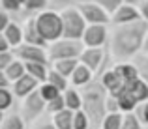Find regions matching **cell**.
Returning a JSON list of instances; mask_svg holds the SVG:
<instances>
[{
  "mask_svg": "<svg viewBox=\"0 0 148 129\" xmlns=\"http://www.w3.org/2000/svg\"><path fill=\"white\" fill-rule=\"evenodd\" d=\"M148 32V23L143 19L126 23V25H112V30H109L107 41L111 54L116 60H130L133 54L141 51L145 34Z\"/></svg>",
  "mask_w": 148,
  "mask_h": 129,
  "instance_id": "6da1fadb",
  "label": "cell"
},
{
  "mask_svg": "<svg viewBox=\"0 0 148 129\" xmlns=\"http://www.w3.org/2000/svg\"><path fill=\"white\" fill-rule=\"evenodd\" d=\"M79 96H81V111L86 114L90 126L98 127L101 120H103V116L107 114V111H105L107 90L103 88V84L99 81H90L88 84L83 86Z\"/></svg>",
  "mask_w": 148,
  "mask_h": 129,
  "instance_id": "7a4b0ae2",
  "label": "cell"
},
{
  "mask_svg": "<svg viewBox=\"0 0 148 129\" xmlns=\"http://www.w3.org/2000/svg\"><path fill=\"white\" fill-rule=\"evenodd\" d=\"M34 26H36L38 34L41 36V40L45 43L56 41L62 38V23H60V15L54 10H43L40 13L34 15Z\"/></svg>",
  "mask_w": 148,
  "mask_h": 129,
  "instance_id": "3957f363",
  "label": "cell"
},
{
  "mask_svg": "<svg viewBox=\"0 0 148 129\" xmlns=\"http://www.w3.org/2000/svg\"><path fill=\"white\" fill-rule=\"evenodd\" d=\"M58 15H60V23H62V38L81 40L86 23H84L83 15L79 13L77 6H64L58 11Z\"/></svg>",
  "mask_w": 148,
  "mask_h": 129,
  "instance_id": "277c9868",
  "label": "cell"
},
{
  "mask_svg": "<svg viewBox=\"0 0 148 129\" xmlns=\"http://www.w3.org/2000/svg\"><path fill=\"white\" fill-rule=\"evenodd\" d=\"M84 45L81 43V40H66L60 38L56 41H51L45 47V53H47V60H62V58H79V54L83 53Z\"/></svg>",
  "mask_w": 148,
  "mask_h": 129,
  "instance_id": "5b68a950",
  "label": "cell"
},
{
  "mask_svg": "<svg viewBox=\"0 0 148 129\" xmlns=\"http://www.w3.org/2000/svg\"><path fill=\"white\" fill-rule=\"evenodd\" d=\"M43 112H45V101H43V97L40 96L38 88L32 90L28 96L23 97V107H21V114H23L21 118L23 120L34 122V120H38Z\"/></svg>",
  "mask_w": 148,
  "mask_h": 129,
  "instance_id": "8992f818",
  "label": "cell"
},
{
  "mask_svg": "<svg viewBox=\"0 0 148 129\" xmlns=\"http://www.w3.org/2000/svg\"><path fill=\"white\" fill-rule=\"evenodd\" d=\"M10 53L13 54V58L21 62H40V64H49L47 53L43 47L38 45H28V43H19L17 47L10 49Z\"/></svg>",
  "mask_w": 148,
  "mask_h": 129,
  "instance_id": "52a82bcc",
  "label": "cell"
},
{
  "mask_svg": "<svg viewBox=\"0 0 148 129\" xmlns=\"http://www.w3.org/2000/svg\"><path fill=\"white\" fill-rule=\"evenodd\" d=\"M79 13L83 15L86 25H109V13L103 10L101 6H98L96 2H81L75 4Z\"/></svg>",
  "mask_w": 148,
  "mask_h": 129,
  "instance_id": "ba28073f",
  "label": "cell"
},
{
  "mask_svg": "<svg viewBox=\"0 0 148 129\" xmlns=\"http://www.w3.org/2000/svg\"><path fill=\"white\" fill-rule=\"evenodd\" d=\"M109 25H86L81 36V43L84 47H103L107 43Z\"/></svg>",
  "mask_w": 148,
  "mask_h": 129,
  "instance_id": "9c48e42d",
  "label": "cell"
},
{
  "mask_svg": "<svg viewBox=\"0 0 148 129\" xmlns=\"http://www.w3.org/2000/svg\"><path fill=\"white\" fill-rule=\"evenodd\" d=\"M79 62L86 66L92 73L99 71L101 66L105 64V51L103 47H84L83 53L79 54Z\"/></svg>",
  "mask_w": 148,
  "mask_h": 129,
  "instance_id": "30bf717a",
  "label": "cell"
},
{
  "mask_svg": "<svg viewBox=\"0 0 148 129\" xmlns=\"http://www.w3.org/2000/svg\"><path fill=\"white\" fill-rule=\"evenodd\" d=\"M137 19H141L137 6L122 2V4H120V6L111 13V17H109V25H126V23L137 21Z\"/></svg>",
  "mask_w": 148,
  "mask_h": 129,
  "instance_id": "8fae6325",
  "label": "cell"
},
{
  "mask_svg": "<svg viewBox=\"0 0 148 129\" xmlns=\"http://www.w3.org/2000/svg\"><path fill=\"white\" fill-rule=\"evenodd\" d=\"M101 84H103V88L107 90L111 96H118L120 92H122L124 88H126V83H124L122 79H120L118 73H114V69H109V71H105L103 75H101Z\"/></svg>",
  "mask_w": 148,
  "mask_h": 129,
  "instance_id": "7c38bea8",
  "label": "cell"
},
{
  "mask_svg": "<svg viewBox=\"0 0 148 129\" xmlns=\"http://www.w3.org/2000/svg\"><path fill=\"white\" fill-rule=\"evenodd\" d=\"M124 92H126L137 105L148 99V84L141 79H133V81H130V83H126Z\"/></svg>",
  "mask_w": 148,
  "mask_h": 129,
  "instance_id": "4fadbf2b",
  "label": "cell"
},
{
  "mask_svg": "<svg viewBox=\"0 0 148 129\" xmlns=\"http://www.w3.org/2000/svg\"><path fill=\"white\" fill-rule=\"evenodd\" d=\"M38 84H40V83H38L34 77H30L28 73H25V75L19 77L17 81H13V92H11V94H13L15 97H21V99H23V97L28 96L32 90H36Z\"/></svg>",
  "mask_w": 148,
  "mask_h": 129,
  "instance_id": "5bb4252c",
  "label": "cell"
},
{
  "mask_svg": "<svg viewBox=\"0 0 148 129\" xmlns=\"http://www.w3.org/2000/svg\"><path fill=\"white\" fill-rule=\"evenodd\" d=\"M23 43H28V45H38V47H47V43L41 40V36L38 34L36 26H34V17H28L23 25Z\"/></svg>",
  "mask_w": 148,
  "mask_h": 129,
  "instance_id": "9a60e30c",
  "label": "cell"
},
{
  "mask_svg": "<svg viewBox=\"0 0 148 129\" xmlns=\"http://www.w3.org/2000/svg\"><path fill=\"white\" fill-rule=\"evenodd\" d=\"M92 75L94 73L90 71V69L86 68V66H83L79 62V64L75 66V69L71 71V75L68 77V79H71V84H73V88H81V86H84V84H88L92 81Z\"/></svg>",
  "mask_w": 148,
  "mask_h": 129,
  "instance_id": "2e32d148",
  "label": "cell"
},
{
  "mask_svg": "<svg viewBox=\"0 0 148 129\" xmlns=\"http://www.w3.org/2000/svg\"><path fill=\"white\" fill-rule=\"evenodd\" d=\"M2 34H4V38H6V41L10 43V49H13L19 43H23V26L19 25V23L10 21L6 25V28L2 30Z\"/></svg>",
  "mask_w": 148,
  "mask_h": 129,
  "instance_id": "e0dca14e",
  "label": "cell"
},
{
  "mask_svg": "<svg viewBox=\"0 0 148 129\" xmlns=\"http://www.w3.org/2000/svg\"><path fill=\"white\" fill-rule=\"evenodd\" d=\"M130 60H131V64H133L135 71H137V79L145 81V83L148 84V54L139 51V53L133 54Z\"/></svg>",
  "mask_w": 148,
  "mask_h": 129,
  "instance_id": "ac0fdd59",
  "label": "cell"
},
{
  "mask_svg": "<svg viewBox=\"0 0 148 129\" xmlns=\"http://www.w3.org/2000/svg\"><path fill=\"white\" fill-rule=\"evenodd\" d=\"M23 66H25V73H28L30 77H34L38 83H45L47 71H49L47 64H40V62H23Z\"/></svg>",
  "mask_w": 148,
  "mask_h": 129,
  "instance_id": "d6986e66",
  "label": "cell"
},
{
  "mask_svg": "<svg viewBox=\"0 0 148 129\" xmlns=\"http://www.w3.org/2000/svg\"><path fill=\"white\" fill-rule=\"evenodd\" d=\"M51 64H53L51 68H53L54 71L68 79V77L71 75V71L75 69V66L79 64V58H62V60H53Z\"/></svg>",
  "mask_w": 148,
  "mask_h": 129,
  "instance_id": "ffe728a7",
  "label": "cell"
},
{
  "mask_svg": "<svg viewBox=\"0 0 148 129\" xmlns=\"http://www.w3.org/2000/svg\"><path fill=\"white\" fill-rule=\"evenodd\" d=\"M53 126L56 129H73V111H68V109H62V111L54 112L53 114Z\"/></svg>",
  "mask_w": 148,
  "mask_h": 129,
  "instance_id": "44dd1931",
  "label": "cell"
},
{
  "mask_svg": "<svg viewBox=\"0 0 148 129\" xmlns=\"http://www.w3.org/2000/svg\"><path fill=\"white\" fill-rule=\"evenodd\" d=\"M62 97H64V107L68 111H79L81 109V96L75 88H66L62 92Z\"/></svg>",
  "mask_w": 148,
  "mask_h": 129,
  "instance_id": "7402d4cb",
  "label": "cell"
},
{
  "mask_svg": "<svg viewBox=\"0 0 148 129\" xmlns=\"http://www.w3.org/2000/svg\"><path fill=\"white\" fill-rule=\"evenodd\" d=\"M114 73H118L124 83H130V81L137 79V71H135L131 62H118V64L114 66Z\"/></svg>",
  "mask_w": 148,
  "mask_h": 129,
  "instance_id": "603a6c76",
  "label": "cell"
},
{
  "mask_svg": "<svg viewBox=\"0 0 148 129\" xmlns=\"http://www.w3.org/2000/svg\"><path fill=\"white\" fill-rule=\"evenodd\" d=\"M4 75L8 77V81L10 83H13V81H17L19 77H23L25 75V66H23V62L21 60H11L10 64L6 66V69H4Z\"/></svg>",
  "mask_w": 148,
  "mask_h": 129,
  "instance_id": "cb8c5ba5",
  "label": "cell"
},
{
  "mask_svg": "<svg viewBox=\"0 0 148 129\" xmlns=\"http://www.w3.org/2000/svg\"><path fill=\"white\" fill-rule=\"evenodd\" d=\"M45 83L53 84L54 88L58 90V92H64V90L68 88V79H66V77H62L60 73H56L53 68H49V71H47V79H45Z\"/></svg>",
  "mask_w": 148,
  "mask_h": 129,
  "instance_id": "d4e9b609",
  "label": "cell"
},
{
  "mask_svg": "<svg viewBox=\"0 0 148 129\" xmlns=\"http://www.w3.org/2000/svg\"><path fill=\"white\" fill-rule=\"evenodd\" d=\"M122 124V112H107L101 120V129H120Z\"/></svg>",
  "mask_w": 148,
  "mask_h": 129,
  "instance_id": "484cf974",
  "label": "cell"
},
{
  "mask_svg": "<svg viewBox=\"0 0 148 129\" xmlns=\"http://www.w3.org/2000/svg\"><path fill=\"white\" fill-rule=\"evenodd\" d=\"M0 129H25V120L21 118V114H4Z\"/></svg>",
  "mask_w": 148,
  "mask_h": 129,
  "instance_id": "4316f807",
  "label": "cell"
},
{
  "mask_svg": "<svg viewBox=\"0 0 148 129\" xmlns=\"http://www.w3.org/2000/svg\"><path fill=\"white\" fill-rule=\"evenodd\" d=\"M116 99H118V111L120 112H133L135 107H137V103H135V101L131 99V97L127 96L124 90L118 94V96H116Z\"/></svg>",
  "mask_w": 148,
  "mask_h": 129,
  "instance_id": "83f0119b",
  "label": "cell"
},
{
  "mask_svg": "<svg viewBox=\"0 0 148 129\" xmlns=\"http://www.w3.org/2000/svg\"><path fill=\"white\" fill-rule=\"evenodd\" d=\"M120 129H143L139 118L135 116V112H122V124Z\"/></svg>",
  "mask_w": 148,
  "mask_h": 129,
  "instance_id": "f1b7e54d",
  "label": "cell"
},
{
  "mask_svg": "<svg viewBox=\"0 0 148 129\" xmlns=\"http://www.w3.org/2000/svg\"><path fill=\"white\" fill-rule=\"evenodd\" d=\"M49 0H25L23 2V10L30 11V13H40V11L47 10Z\"/></svg>",
  "mask_w": 148,
  "mask_h": 129,
  "instance_id": "f546056e",
  "label": "cell"
},
{
  "mask_svg": "<svg viewBox=\"0 0 148 129\" xmlns=\"http://www.w3.org/2000/svg\"><path fill=\"white\" fill-rule=\"evenodd\" d=\"M38 92H40V96H41V97H43L45 103H47V101H51V99H54L58 94H62V92H58V90L54 88L53 84H49V83H41Z\"/></svg>",
  "mask_w": 148,
  "mask_h": 129,
  "instance_id": "4dcf8cb0",
  "label": "cell"
},
{
  "mask_svg": "<svg viewBox=\"0 0 148 129\" xmlns=\"http://www.w3.org/2000/svg\"><path fill=\"white\" fill-rule=\"evenodd\" d=\"M73 129H88L90 127V122H88L86 114H84L83 111H73Z\"/></svg>",
  "mask_w": 148,
  "mask_h": 129,
  "instance_id": "1f68e13d",
  "label": "cell"
},
{
  "mask_svg": "<svg viewBox=\"0 0 148 129\" xmlns=\"http://www.w3.org/2000/svg\"><path fill=\"white\" fill-rule=\"evenodd\" d=\"M23 2L25 0H0V8L6 13H19L23 10Z\"/></svg>",
  "mask_w": 148,
  "mask_h": 129,
  "instance_id": "d6a6232c",
  "label": "cell"
},
{
  "mask_svg": "<svg viewBox=\"0 0 148 129\" xmlns=\"http://www.w3.org/2000/svg\"><path fill=\"white\" fill-rule=\"evenodd\" d=\"M13 105V94L8 88H0V111L6 112L8 109H11Z\"/></svg>",
  "mask_w": 148,
  "mask_h": 129,
  "instance_id": "836d02e7",
  "label": "cell"
},
{
  "mask_svg": "<svg viewBox=\"0 0 148 129\" xmlns=\"http://www.w3.org/2000/svg\"><path fill=\"white\" fill-rule=\"evenodd\" d=\"M62 109H66V107H64V97H62V94H58L54 99H51V101H47V103H45V111L51 112V114L62 111Z\"/></svg>",
  "mask_w": 148,
  "mask_h": 129,
  "instance_id": "e575fe53",
  "label": "cell"
},
{
  "mask_svg": "<svg viewBox=\"0 0 148 129\" xmlns=\"http://www.w3.org/2000/svg\"><path fill=\"white\" fill-rule=\"evenodd\" d=\"M92 2H96L98 6H101V8H103V10L109 13V17H111V13L124 2V0H92Z\"/></svg>",
  "mask_w": 148,
  "mask_h": 129,
  "instance_id": "d590c367",
  "label": "cell"
},
{
  "mask_svg": "<svg viewBox=\"0 0 148 129\" xmlns=\"http://www.w3.org/2000/svg\"><path fill=\"white\" fill-rule=\"evenodd\" d=\"M135 111H137V112H135V116L139 118V122H143V124H146V126H148V99L143 101V105L139 109L135 107Z\"/></svg>",
  "mask_w": 148,
  "mask_h": 129,
  "instance_id": "8d00e7d4",
  "label": "cell"
},
{
  "mask_svg": "<svg viewBox=\"0 0 148 129\" xmlns=\"http://www.w3.org/2000/svg\"><path fill=\"white\" fill-rule=\"evenodd\" d=\"M105 111L107 112H120L118 111V99L114 96H111V94H107V97H105Z\"/></svg>",
  "mask_w": 148,
  "mask_h": 129,
  "instance_id": "74e56055",
  "label": "cell"
},
{
  "mask_svg": "<svg viewBox=\"0 0 148 129\" xmlns=\"http://www.w3.org/2000/svg\"><path fill=\"white\" fill-rule=\"evenodd\" d=\"M137 10H139V15H141V19L148 23V0H141V2L137 4Z\"/></svg>",
  "mask_w": 148,
  "mask_h": 129,
  "instance_id": "f35d334b",
  "label": "cell"
},
{
  "mask_svg": "<svg viewBox=\"0 0 148 129\" xmlns=\"http://www.w3.org/2000/svg\"><path fill=\"white\" fill-rule=\"evenodd\" d=\"M13 60V54L10 53V51H6V53H0V69H6V66L10 64V62Z\"/></svg>",
  "mask_w": 148,
  "mask_h": 129,
  "instance_id": "ab89813d",
  "label": "cell"
},
{
  "mask_svg": "<svg viewBox=\"0 0 148 129\" xmlns=\"http://www.w3.org/2000/svg\"><path fill=\"white\" fill-rule=\"evenodd\" d=\"M30 129H56V127L53 126V122H41V120L38 118V122H34Z\"/></svg>",
  "mask_w": 148,
  "mask_h": 129,
  "instance_id": "60d3db41",
  "label": "cell"
},
{
  "mask_svg": "<svg viewBox=\"0 0 148 129\" xmlns=\"http://www.w3.org/2000/svg\"><path fill=\"white\" fill-rule=\"evenodd\" d=\"M8 23H10V13H6L4 10H0V32L6 28Z\"/></svg>",
  "mask_w": 148,
  "mask_h": 129,
  "instance_id": "b9f144b4",
  "label": "cell"
},
{
  "mask_svg": "<svg viewBox=\"0 0 148 129\" xmlns=\"http://www.w3.org/2000/svg\"><path fill=\"white\" fill-rule=\"evenodd\" d=\"M6 51H10V43L6 41V38H4V34L0 32V53H6Z\"/></svg>",
  "mask_w": 148,
  "mask_h": 129,
  "instance_id": "7bdbcfd3",
  "label": "cell"
},
{
  "mask_svg": "<svg viewBox=\"0 0 148 129\" xmlns=\"http://www.w3.org/2000/svg\"><path fill=\"white\" fill-rule=\"evenodd\" d=\"M10 81H8V77L4 75V71L0 69V88H10Z\"/></svg>",
  "mask_w": 148,
  "mask_h": 129,
  "instance_id": "ee69618b",
  "label": "cell"
},
{
  "mask_svg": "<svg viewBox=\"0 0 148 129\" xmlns=\"http://www.w3.org/2000/svg\"><path fill=\"white\" fill-rule=\"evenodd\" d=\"M141 53L148 54V32L145 34V40H143V45H141Z\"/></svg>",
  "mask_w": 148,
  "mask_h": 129,
  "instance_id": "f6af8a7d",
  "label": "cell"
},
{
  "mask_svg": "<svg viewBox=\"0 0 148 129\" xmlns=\"http://www.w3.org/2000/svg\"><path fill=\"white\" fill-rule=\"evenodd\" d=\"M49 2H54V4H60V6H68L69 0H49Z\"/></svg>",
  "mask_w": 148,
  "mask_h": 129,
  "instance_id": "bcb514c9",
  "label": "cell"
},
{
  "mask_svg": "<svg viewBox=\"0 0 148 129\" xmlns=\"http://www.w3.org/2000/svg\"><path fill=\"white\" fill-rule=\"evenodd\" d=\"M124 2H126V4H133V6H137V4L141 2V0H124Z\"/></svg>",
  "mask_w": 148,
  "mask_h": 129,
  "instance_id": "7dc6e473",
  "label": "cell"
},
{
  "mask_svg": "<svg viewBox=\"0 0 148 129\" xmlns=\"http://www.w3.org/2000/svg\"><path fill=\"white\" fill-rule=\"evenodd\" d=\"M69 2H71V0H69ZM73 2H75V4H81V2H90V0H73Z\"/></svg>",
  "mask_w": 148,
  "mask_h": 129,
  "instance_id": "c3c4849f",
  "label": "cell"
},
{
  "mask_svg": "<svg viewBox=\"0 0 148 129\" xmlns=\"http://www.w3.org/2000/svg\"><path fill=\"white\" fill-rule=\"evenodd\" d=\"M2 120H4V112L0 111V124H2Z\"/></svg>",
  "mask_w": 148,
  "mask_h": 129,
  "instance_id": "681fc988",
  "label": "cell"
}]
</instances>
